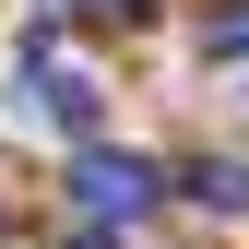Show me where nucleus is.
I'll use <instances>...</instances> for the list:
<instances>
[{
    "mask_svg": "<svg viewBox=\"0 0 249 249\" xmlns=\"http://www.w3.org/2000/svg\"><path fill=\"white\" fill-rule=\"evenodd\" d=\"M71 202L95 213V226H142V213L166 202V178H154L142 154H107V142H83V154H71Z\"/></svg>",
    "mask_w": 249,
    "mask_h": 249,
    "instance_id": "obj_1",
    "label": "nucleus"
},
{
    "mask_svg": "<svg viewBox=\"0 0 249 249\" xmlns=\"http://www.w3.org/2000/svg\"><path fill=\"white\" fill-rule=\"evenodd\" d=\"M24 83H36V107L59 119V131H95V71H71V59H59L48 36L24 48Z\"/></svg>",
    "mask_w": 249,
    "mask_h": 249,
    "instance_id": "obj_2",
    "label": "nucleus"
},
{
    "mask_svg": "<svg viewBox=\"0 0 249 249\" xmlns=\"http://www.w3.org/2000/svg\"><path fill=\"white\" fill-rule=\"evenodd\" d=\"M190 202H202V213H249V166L202 154V166H190Z\"/></svg>",
    "mask_w": 249,
    "mask_h": 249,
    "instance_id": "obj_3",
    "label": "nucleus"
},
{
    "mask_svg": "<svg viewBox=\"0 0 249 249\" xmlns=\"http://www.w3.org/2000/svg\"><path fill=\"white\" fill-rule=\"evenodd\" d=\"M213 59H249V0H237L226 24H213Z\"/></svg>",
    "mask_w": 249,
    "mask_h": 249,
    "instance_id": "obj_4",
    "label": "nucleus"
},
{
    "mask_svg": "<svg viewBox=\"0 0 249 249\" xmlns=\"http://www.w3.org/2000/svg\"><path fill=\"white\" fill-rule=\"evenodd\" d=\"M95 12H119V24H131V12H142V0H95Z\"/></svg>",
    "mask_w": 249,
    "mask_h": 249,
    "instance_id": "obj_5",
    "label": "nucleus"
}]
</instances>
